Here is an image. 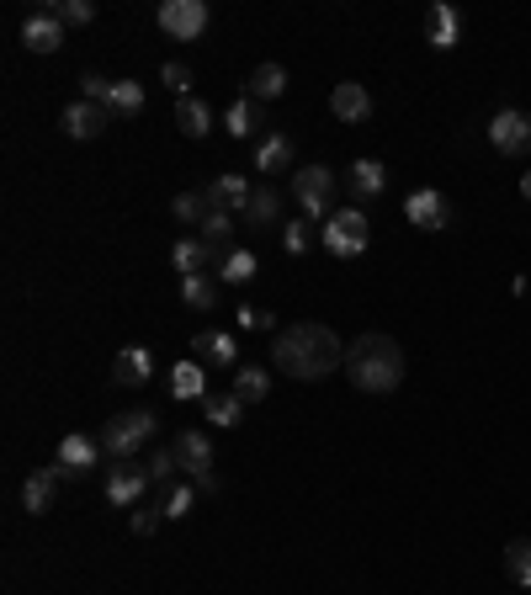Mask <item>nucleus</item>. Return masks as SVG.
<instances>
[{
  "mask_svg": "<svg viewBox=\"0 0 531 595\" xmlns=\"http://www.w3.org/2000/svg\"><path fill=\"white\" fill-rule=\"evenodd\" d=\"M170 394H176L181 404L208 399V372H202L197 356H192V362H176V367H170Z\"/></svg>",
  "mask_w": 531,
  "mask_h": 595,
  "instance_id": "nucleus-20",
  "label": "nucleus"
},
{
  "mask_svg": "<svg viewBox=\"0 0 531 595\" xmlns=\"http://www.w3.org/2000/svg\"><path fill=\"white\" fill-rule=\"evenodd\" d=\"M229 234H234V213H213V208H208V218H202V234H197V240H202V245H213V250H229Z\"/></svg>",
  "mask_w": 531,
  "mask_h": 595,
  "instance_id": "nucleus-35",
  "label": "nucleus"
},
{
  "mask_svg": "<svg viewBox=\"0 0 531 595\" xmlns=\"http://www.w3.org/2000/svg\"><path fill=\"white\" fill-rule=\"evenodd\" d=\"M521 197L531 202V170H526V176H521Z\"/></svg>",
  "mask_w": 531,
  "mask_h": 595,
  "instance_id": "nucleus-44",
  "label": "nucleus"
},
{
  "mask_svg": "<svg viewBox=\"0 0 531 595\" xmlns=\"http://www.w3.org/2000/svg\"><path fill=\"white\" fill-rule=\"evenodd\" d=\"M330 112L340 117V123H367V117H372V91H367V85H356V80H340L330 91Z\"/></svg>",
  "mask_w": 531,
  "mask_h": 595,
  "instance_id": "nucleus-17",
  "label": "nucleus"
},
{
  "mask_svg": "<svg viewBox=\"0 0 531 595\" xmlns=\"http://www.w3.org/2000/svg\"><path fill=\"white\" fill-rule=\"evenodd\" d=\"M271 367H282L293 383H319L335 367H346V346H340V335L330 325L303 319V325H287L271 340Z\"/></svg>",
  "mask_w": 531,
  "mask_h": 595,
  "instance_id": "nucleus-1",
  "label": "nucleus"
},
{
  "mask_svg": "<svg viewBox=\"0 0 531 595\" xmlns=\"http://www.w3.org/2000/svg\"><path fill=\"white\" fill-rule=\"evenodd\" d=\"M404 218H409L415 229H431V234H436V229H452V202L441 197L436 186H420V192L404 197Z\"/></svg>",
  "mask_w": 531,
  "mask_h": 595,
  "instance_id": "nucleus-9",
  "label": "nucleus"
},
{
  "mask_svg": "<svg viewBox=\"0 0 531 595\" xmlns=\"http://www.w3.org/2000/svg\"><path fill=\"white\" fill-rule=\"evenodd\" d=\"M197 495L202 489L192 484V479H176L170 489H160V510H165V521H186L197 510Z\"/></svg>",
  "mask_w": 531,
  "mask_h": 595,
  "instance_id": "nucleus-28",
  "label": "nucleus"
},
{
  "mask_svg": "<svg viewBox=\"0 0 531 595\" xmlns=\"http://www.w3.org/2000/svg\"><path fill=\"white\" fill-rule=\"evenodd\" d=\"M176 463H181V473L192 479L202 495H213L218 489V473H213V441H208V431H197V425H186V431H176Z\"/></svg>",
  "mask_w": 531,
  "mask_h": 595,
  "instance_id": "nucleus-5",
  "label": "nucleus"
},
{
  "mask_svg": "<svg viewBox=\"0 0 531 595\" xmlns=\"http://www.w3.org/2000/svg\"><path fill=\"white\" fill-rule=\"evenodd\" d=\"M181 303L186 309H218V287H213V277L208 271H202V277H181Z\"/></svg>",
  "mask_w": 531,
  "mask_h": 595,
  "instance_id": "nucleus-31",
  "label": "nucleus"
},
{
  "mask_svg": "<svg viewBox=\"0 0 531 595\" xmlns=\"http://www.w3.org/2000/svg\"><path fill=\"white\" fill-rule=\"evenodd\" d=\"M250 197H255V186L245 176H218V181L202 186V202H208L213 213H234V218H245Z\"/></svg>",
  "mask_w": 531,
  "mask_h": 595,
  "instance_id": "nucleus-11",
  "label": "nucleus"
},
{
  "mask_svg": "<svg viewBox=\"0 0 531 595\" xmlns=\"http://www.w3.org/2000/svg\"><path fill=\"white\" fill-rule=\"evenodd\" d=\"M160 80H165V91H176L181 101L192 96V70H186V64H165V70H160Z\"/></svg>",
  "mask_w": 531,
  "mask_h": 595,
  "instance_id": "nucleus-40",
  "label": "nucleus"
},
{
  "mask_svg": "<svg viewBox=\"0 0 531 595\" xmlns=\"http://www.w3.org/2000/svg\"><path fill=\"white\" fill-rule=\"evenodd\" d=\"M505 574H510L521 590H531V542H526V537H516V542L505 548Z\"/></svg>",
  "mask_w": 531,
  "mask_h": 595,
  "instance_id": "nucleus-33",
  "label": "nucleus"
},
{
  "mask_svg": "<svg viewBox=\"0 0 531 595\" xmlns=\"http://www.w3.org/2000/svg\"><path fill=\"white\" fill-rule=\"evenodd\" d=\"M346 378L362 394H393L404 383V351L393 335H362L346 346Z\"/></svg>",
  "mask_w": 531,
  "mask_h": 595,
  "instance_id": "nucleus-2",
  "label": "nucleus"
},
{
  "mask_svg": "<svg viewBox=\"0 0 531 595\" xmlns=\"http://www.w3.org/2000/svg\"><path fill=\"white\" fill-rule=\"evenodd\" d=\"M229 394H239L245 404H261L266 394H271V378H266V367H239L234 372V388Z\"/></svg>",
  "mask_w": 531,
  "mask_h": 595,
  "instance_id": "nucleus-32",
  "label": "nucleus"
},
{
  "mask_svg": "<svg viewBox=\"0 0 531 595\" xmlns=\"http://www.w3.org/2000/svg\"><path fill=\"white\" fill-rule=\"evenodd\" d=\"M149 484H154L149 468H139V463H112V468H107V500H112V505H133Z\"/></svg>",
  "mask_w": 531,
  "mask_h": 595,
  "instance_id": "nucleus-16",
  "label": "nucleus"
},
{
  "mask_svg": "<svg viewBox=\"0 0 531 595\" xmlns=\"http://www.w3.org/2000/svg\"><path fill=\"white\" fill-rule=\"evenodd\" d=\"M22 43L32 48V54H59V48H64L59 11H32L27 22H22Z\"/></svg>",
  "mask_w": 531,
  "mask_h": 595,
  "instance_id": "nucleus-13",
  "label": "nucleus"
},
{
  "mask_svg": "<svg viewBox=\"0 0 531 595\" xmlns=\"http://www.w3.org/2000/svg\"><path fill=\"white\" fill-rule=\"evenodd\" d=\"M346 186H351V197H356V202H367V197H378L383 186H388V170H383L378 160H356V165H351V176H346Z\"/></svg>",
  "mask_w": 531,
  "mask_h": 595,
  "instance_id": "nucleus-27",
  "label": "nucleus"
},
{
  "mask_svg": "<svg viewBox=\"0 0 531 595\" xmlns=\"http://www.w3.org/2000/svg\"><path fill=\"white\" fill-rule=\"evenodd\" d=\"M287 165H293V139H287V133H261V144H255V170L277 176Z\"/></svg>",
  "mask_w": 531,
  "mask_h": 595,
  "instance_id": "nucleus-24",
  "label": "nucleus"
},
{
  "mask_svg": "<svg viewBox=\"0 0 531 595\" xmlns=\"http://www.w3.org/2000/svg\"><path fill=\"white\" fill-rule=\"evenodd\" d=\"M282 218V192L277 186H255L250 208H245V229H277Z\"/></svg>",
  "mask_w": 531,
  "mask_h": 595,
  "instance_id": "nucleus-23",
  "label": "nucleus"
},
{
  "mask_svg": "<svg viewBox=\"0 0 531 595\" xmlns=\"http://www.w3.org/2000/svg\"><path fill=\"white\" fill-rule=\"evenodd\" d=\"M319 240L330 255H340V261H356V255H367V245H372V218L362 208H335L319 224Z\"/></svg>",
  "mask_w": 531,
  "mask_h": 595,
  "instance_id": "nucleus-4",
  "label": "nucleus"
},
{
  "mask_svg": "<svg viewBox=\"0 0 531 595\" xmlns=\"http://www.w3.org/2000/svg\"><path fill=\"white\" fill-rule=\"evenodd\" d=\"M59 128L70 133V139H101V133L112 128V112L101 107V101H70V107H64V117H59Z\"/></svg>",
  "mask_w": 531,
  "mask_h": 595,
  "instance_id": "nucleus-10",
  "label": "nucleus"
},
{
  "mask_svg": "<svg viewBox=\"0 0 531 595\" xmlns=\"http://www.w3.org/2000/svg\"><path fill=\"white\" fill-rule=\"evenodd\" d=\"M202 420L234 431V425H245V399H239V394H208V399H202Z\"/></svg>",
  "mask_w": 531,
  "mask_h": 595,
  "instance_id": "nucleus-26",
  "label": "nucleus"
},
{
  "mask_svg": "<svg viewBox=\"0 0 531 595\" xmlns=\"http://www.w3.org/2000/svg\"><path fill=\"white\" fill-rule=\"evenodd\" d=\"M154 378V351L149 346H123L112 362V383L117 388H144Z\"/></svg>",
  "mask_w": 531,
  "mask_h": 595,
  "instance_id": "nucleus-15",
  "label": "nucleus"
},
{
  "mask_svg": "<svg viewBox=\"0 0 531 595\" xmlns=\"http://www.w3.org/2000/svg\"><path fill=\"white\" fill-rule=\"evenodd\" d=\"M176 123H181L186 139H208V133H213V112H208V101H197V96L176 101Z\"/></svg>",
  "mask_w": 531,
  "mask_h": 595,
  "instance_id": "nucleus-29",
  "label": "nucleus"
},
{
  "mask_svg": "<svg viewBox=\"0 0 531 595\" xmlns=\"http://www.w3.org/2000/svg\"><path fill=\"white\" fill-rule=\"evenodd\" d=\"M54 463L64 468V479H85V473L101 463V441H91V436H64Z\"/></svg>",
  "mask_w": 531,
  "mask_h": 595,
  "instance_id": "nucleus-14",
  "label": "nucleus"
},
{
  "mask_svg": "<svg viewBox=\"0 0 531 595\" xmlns=\"http://www.w3.org/2000/svg\"><path fill=\"white\" fill-rule=\"evenodd\" d=\"M170 266H176L181 277H202L208 266H224V250H213V245H202V240H176Z\"/></svg>",
  "mask_w": 531,
  "mask_h": 595,
  "instance_id": "nucleus-18",
  "label": "nucleus"
},
{
  "mask_svg": "<svg viewBox=\"0 0 531 595\" xmlns=\"http://www.w3.org/2000/svg\"><path fill=\"white\" fill-rule=\"evenodd\" d=\"M224 123H229V133H234V139H255V133L266 128V107H261V101H250V96H239L234 107H229V117H224Z\"/></svg>",
  "mask_w": 531,
  "mask_h": 595,
  "instance_id": "nucleus-25",
  "label": "nucleus"
},
{
  "mask_svg": "<svg viewBox=\"0 0 531 595\" xmlns=\"http://www.w3.org/2000/svg\"><path fill=\"white\" fill-rule=\"evenodd\" d=\"M107 112H112V117H139V112H144V85H139V80H112Z\"/></svg>",
  "mask_w": 531,
  "mask_h": 595,
  "instance_id": "nucleus-30",
  "label": "nucleus"
},
{
  "mask_svg": "<svg viewBox=\"0 0 531 595\" xmlns=\"http://www.w3.org/2000/svg\"><path fill=\"white\" fill-rule=\"evenodd\" d=\"M489 144L500 149V155H531V112L500 107L489 123Z\"/></svg>",
  "mask_w": 531,
  "mask_h": 595,
  "instance_id": "nucleus-8",
  "label": "nucleus"
},
{
  "mask_svg": "<svg viewBox=\"0 0 531 595\" xmlns=\"http://www.w3.org/2000/svg\"><path fill=\"white\" fill-rule=\"evenodd\" d=\"M160 521H165L160 505H154V510H133V537H154V532H160Z\"/></svg>",
  "mask_w": 531,
  "mask_h": 595,
  "instance_id": "nucleus-42",
  "label": "nucleus"
},
{
  "mask_svg": "<svg viewBox=\"0 0 531 595\" xmlns=\"http://www.w3.org/2000/svg\"><path fill=\"white\" fill-rule=\"evenodd\" d=\"M308 240H314L308 218H287V224H282V250H287V255H303V250H308Z\"/></svg>",
  "mask_w": 531,
  "mask_h": 595,
  "instance_id": "nucleus-38",
  "label": "nucleus"
},
{
  "mask_svg": "<svg viewBox=\"0 0 531 595\" xmlns=\"http://www.w3.org/2000/svg\"><path fill=\"white\" fill-rule=\"evenodd\" d=\"M54 11H59L64 27H91V22H96V6H91V0H59Z\"/></svg>",
  "mask_w": 531,
  "mask_h": 595,
  "instance_id": "nucleus-39",
  "label": "nucleus"
},
{
  "mask_svg": "<svg viewBox=\"0 0 531 595\" xmlns=\"http://www.w3.org/2000/svg\"><path fill=\"white\" fill-rule=\"evenodd\" d=\"M170 213H176V224H186V229H202V218H208V202H202V192H181L176 202H170Z\"/></svg>",
  "mask_w": 531,
  "mask_h": 595,
  "instance_id": "nucleus-37",
  "label": "nucleus"
},
{
  "mask_svg": "<svg viewBox=\"0 0 531 595\" xmlns=\"http://www.w3.org/2000/svg\"><path fill=\"white\" fill-rule=\"evenodd\" d=\"M59 484H64V468L48 463V468H32V479L22 484V505L32 510V516H48L59 500Z\"/></svg>",
  "mask_w": 531,
  "mask_h": 595,
  "instance_id": "nucleus-12",
  "label": "nucleus"
},
{
  "mask_svg": "<svg viewBox=\"0 0 531 595\" xmlns=\"http://www.w3.org/2000/svg\"><path fill=\"white\" fill-rule=\"evenodd\" d=\"M218 277H224V282H250L255 277V255L250 250H224V266H218Z\"/></svg>",
  "mask_w": 531,
  "mask_h": 595,
  "instance_id": "nucleus-36",
  "label": "nucleus"
},
{
  "mask_svg": "<svg viewBox=\"0 0 531 595\" xmlns=\"http://www.w3.org/2000/svg\"><path fill=\"white\" fill-rule=\"evenodd\" d=\"M154 431H160V420L154 410H123L107 420V431H101V452L112 457V463H133V452H144Z\"/></svg>",
  "mask_w": 531,
  "mask_h": 595,
  "instance_id": "nucleus-3",
  "label": "nucleus"
},
{
  "mask_svg": "<svg viewBox=\"0 0 531 595\" xmlns=\"http://www.w3.org/2000/svg\"><path fill=\"white\" fill-rule=\"evenodd\" d=\"M239 330H271L277 319H271V309H250V303H239Z\"/></svg>",
  "mask_w": 531,
  "mask_h": 595,
  "instance_id": "nucleus-41",
  "label": "nucleus"
},
{
  "mask_svg": "<svg viewBox=\"0 0 531 595\" xmlns=\"http://www.w3.org/2000/svg\"><path fill=\"white\" fill-rule=\"evenodd\" d=\"M192 346H197V362H202V367H234V362H239V340L224 335V330L197 335Z\"/></svg>",
  "mask_w": 531,
  "mask_h": 595,
  "instance_id": "nucleus-19",
  "label": "nucleus"
},
{
  "mask_svg": "<svg viewBox=\"0 0 531 595\" xmlns=\"http://www.w3.org/2000/svg\"><path fill=\"white\" fill-rule=\"evenodd\" d=\"M425 38H431V48H457V38H462V16L452 11V6H431V16H425Z\"/></svg>",
  "mask_w": 531,
  "mask_h": 595,
  "instance_id": "nucleus-21",
  "label": "nucleus"
},
{
  "mask_svg": "<svg viewBox=\"0 0 531 595\" xmlns=\"http://www.w3.org/2000/svg\"><path fill=\"white\" fill-rule=\"evenodd\" d=\"M293 202L303 208L308 224H324V218L335 213V176H330V165H303L293 170Z\"/></svg>",
  "mask_w": 531,
  "mask_h": 595,
  "instance_id": "nucleus-6",
  "label": "nucleus"
},
{
  "mask_svg": "<svg viewBox=\"0 0 531 595\" xmlns=\"http://www.w3.org/2000/svg\"><path fill=\"white\" fill-rule=\"evenodd\" d=\"M282 91H287V70H282V64H255L250 80H245V96L261 101V107H266V101H277Z\"/></svg>",
  "mask_w": 531,
  "mask_h": 595,
  "instance_id": "nucleus-22",
  "label": "nucleus"
},
{
  "mask_svg": "<svg viewBox=\"0 0 531 595\" xmlns=\"http://www.w3.org/2000/svg\"><path fill=\"white\" fill-rule=\"evenodd\" d=\"M149 479H154V489H170V484H176L181 479V463H176V447H160V452H154L149 457Z\"/></svg>",
  "mask_w": 531,
  "mask_h": 595,
  "instance_id": "nucleus-34",
  "label": "nucleus"
},
{
  "mask_svg": "<svg viewBox=\"0 0 531 595\" xmlns=\"http://www.w3.org/2000/svg\"><path fill=\"white\" fill-rule=\"evenodd\" d=\"M154 22H160V32H170L176 43H197L202 32H208V6L202 0H160V11H154Z\"/></svg>",
  "mask_w": 531,
  "mask_h": 595,
  "instance_id": "nucleus-7",
  "label": "nucleus"
},
{
  "mask_svg": "<svg viewBox=\"0 0 531 595\" xmlns=\"http://www.w3.org/2000/svg\"><path fill=\"white\" fill-rule=\"evenodd\" d=\"M107 91H112V80H101V75L80 80V101H101V107H107Z\"/></svg>",
  "mask_w": 531,
  "mask_h": 595,
  "instance_id": "nucleus-43",
  "label": "nucleus"
}]
</instances>
